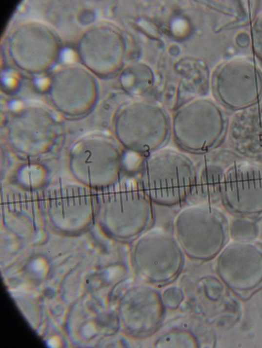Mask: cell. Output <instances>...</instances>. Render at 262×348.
I'll use <instances>...</instances> for the list:
<instances>
[{
	"mask_svg": "<svg viewBox=\"0 0 262 348\" xmlns=\"http://www.w3.org/2000/svg\"><path fill=\"white\" fill-rule=\"evenodd\" d=\"M197 173L186 155L162 149L151 154L144 163L140 185L151 201L173 206L184 201L194 191Z\"/></svg>",
	"mask_w": 262,
	"mask_h": 348,
	"instance_id": "obj_1",
	"label": "cell"
},
{
	"mask_svg": "<svg viewBox=\"0 0 262 348\" xmlns=\"http://www.w3.org/2000/svg\"><path fill=\"white\" fill-rule=\"evenodd\" d=\"M114 131L119 143L128 151L152 154L168 143L171 121L159 105L145 100L124 104L115 115Z\"/></svg>",
	"mask_w": 262,
	"mask_h": 348,
	"instance_id": "obj_2",
	"label": "cell"
},
{
	"mask_svg": "<svg viewBox=\"0 0 262 348\" xmlns=\"http://www.w3.org/2000/svg\"><path fill=\"white\" fill-rule=\"evenodd\" d=\"M229 120L213 100L198 98L187 102L174 113L172 134L183 150L194 153L211 152L226 139Z\"/></svg>",
	"mask_w": 262,
	"mask_h": 348,
	"instance_id": "obj_3",
	"label": "cell"
},
{
	"mask_svg": "<svg viewBox=\"0 0 262 348\" xmlns=\"http://www.w3.org/2000/svg\"><path fill=\"white\" fill-rule=\"evenodd\" d=\"M182 249L176 238L161 229H153L135 242L131 253L133 268L141 279L163 284L175 278L183 265Z\"/></svg>",
	"mask_w": 262,
	"mask_h": 348,
	"instance_id": "obj_4",
	"label": "cell"
},
{
	"mask_svg": "<svg viewBox=\"0 0 262 348\" xmlns=\"http://www.w3.org/2000/svg\"><path fill=\"white\" fill-rule=\"evenodd\" d=\"M212 84L217 100L229 110H243L262 98V71L249 59L222 62L214 72Z\"/></svg>",
	"mask_w": 262,
	"mask_h": 348,
	"instance_id": "obj_5",
	"label": "cell"
},
{
	"mask_svg": "<svg viewBox=\"0 0 262 348\" xmlns=\"http://www.w3.org/2000/svg\"><path fill=\"white\" fill-rule=\"evenodd\" d=\"M8 47L15 65L31 73L50 69L60 54L59 43L55 35L38 23L19 26L10 37Z\"/></svg>",
	"mask_w": 262,
	"mask_h": 348,
	"instance_id": "obj_6",
	"label": "cell"
},
{
	"mask_svg": "<svg viewBox=\"0 0 262 348\" xmlns=\"http://www.w3.org/2000/svg\"><path fill=\"white\" fill-rule=\"evenodd\" d=\"M80 57L96 75L107 77L120 69L125 55L124 39L117 29L99 25L86 32L79 44Z\"/></svg>",
	"mask_w": 262,
	"mask_h": 348,
	"instance_id": "obj_7",
	"label": "cell"
},
{
	"mask_svg": "<svg viewBox=\"0 0 262 348\" xmlns=\"http://www.w3.org/2000/svg\"><path fill=\"white\" fill-rule=\"evenodd\" d=\"M50 97L61 112L79 116L95 105L98 89L95 79L85 69L67 67L57 72L52 78Z\"/></svg>",
	"mask_w": 262,
	"mask_h": 348,
	"instance_id": "obj_8",
	"label": "cell"
},
{
	"mask_svg": "<svg viewBox=\"0 0 262 348\" xmlns=\"http://www.w3.org/2000/svg\"><path fill=\"white\" fill-rule=\"evenodd\" d=\"M214 216L213 211L202 205L188 206L177 215L174 222L176 238L188 256L202 260L213 254Z\"/></svg>",
	"mask_w": 262,
	"mask_h": 348,
	"instance_id": "obj_9",
	"label": "cell"
},
{
	"mask_svg": "<svg viewBox=\"0 0 262 348\" xmlns=\"http://www.w3.org/2000/svg\"><path fill=\"white\" fill-rule=\"evenodd\" d=\"M122 318L125 329L135 336L152 333L163 315V302L155 291L144 287L130 289L122 300Z\"/></svg>",
	"mask_w": 262,
	"mask_h": 348,
	"instance_id": "obj_10",
	"label": "cell"
},
{
	"mask_svg": "<svg viewBox=\"0 0 262 348\" xmlns=\"http://www.w3.org/2000/svg\"><path fill=\"white\" fill-rule=\"evenodd\" d=\"M115 227L117 236L130 239L141 235L153 218L150 199L140 185L132 182L122 186L117 198Z\"/></svg>",
	"mask_w": 262,
	"mask_h": 348,
	"instance_id": "obj_11",
	"label": "cell"
},
{
	"mask_svg": "<svg viewBox=\"0 0 262 348\" xmlns=\"http://www.w3.org/2000/svg\"><path fill=\"white\" fill-rule=\"evenodd\" d=\"M226 140L230 149L241 157L262 162V102L235 112Z\"/></svg>",
	"mask_w": 262,
	"mask_h": 348,
	"instance_id": "obj_12",
	"label": "cell"
},
{
	"mask_svg": "<svg viewBox=\"0 0 262 348\" xmlns=\"http://www.w3.org/2000/svg\"><path fill=\"white\" fill-rule=\"evenodd\" d=\"M10 141L14 147L33 149L40 147L46 150L54 144L57 125L49 114L36 110L20 112L8 125Z\"/></svg>",
	"mask_w": 262,
	"mask_h": 348,
	"instance_id": "obj_13",
	"label": "cell"
},
{
	"mask_svg": "<svg viewBox=\"0 0 262 348\" xmlns=\"http://www.w3.org/2000/svg\"><path fill=\"white\" fill-rule=\"evenodd\" d=\"M136 72V71H135ZM123 83L125 89L132 92H142L149 88L152 84L151 76L150 73L145 75V72H136L125 75Z\"/></svg>",
	"mask_w": 262,
	"mask_h": 348,
	"instance_id": "obj_14",
	"label": "cell"
},
{
	"mask_svg": "<svg viewBox=\"0 0 262 348\" xmlns=\"http://www.w3.org/2000/svg\"><path fill=\"white\" fill-rule=\"evenodd\" d=\"M251 35L255 54L262 61V11L254 18L251 26Z\"/></svg>",
	"mask_w": 262,
	"mask_h": 348,
	"instance_id": "obj_15",
	"label": "cell"
},
{
	"mask_svg": "<svg viewBox=\"0 0 262 348\" xmlns=\"http://www.w3.org/2000/svg\"><path fill=\"white\" fill-rule=\"evenodd\" d=\"M165 304L170 308H175L182 299V294L176 289H171L165 291L164 295Z\"/></svg>",
	"mask_w": 262,
	"mask_h": 348,
	"instance_id": "obj_16",
	"label": "cell"
},
{
	"mask_svg": "<svg viewBox=\"0 0 262 348\" xmlns=\"http://www.w3.org/2000/svg\"><path fill=\"white\" fill-rule=\"evenodd\" d=\"M249 37L245 33L239 34L236 37L237 44L240 47H246L249 44Z\"/></svg>",
	"mask_w": 262,
	"mask_h": 348,
	"instance_id": "obj_17",
	"label": "cell"
}]
</instances>
